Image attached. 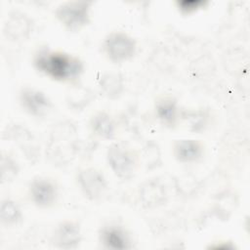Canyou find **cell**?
Returning <instances> with one entry per match:
<instances>
[{"mask_svg":"<svg viewBox=\"0 0 250 250\" xmlns=\"http://www.w3.org/2000/svg\"><path fill=\"white\" fill-rule=\"evenodd\" d=\"M33 64L38 71L60 82L77 80L84 69V64L78 57L48 48H41L35 53Z\"/></svg>","mask_w":250,"mask_h":250,"instance_id":"cell-1","label":"cell"},{"mask_svg":"<svg viewBox=\"0 0 250 250\" xmlns=\"http://www.w3.org/2000/svg\"><path fill=\"white\" fill-rule=\"evenodd\" d=\"M76 127L71 122H60L51 131L46 155L56 166H64L71 162L77 152Z\"/></svg>","mask_w":250,"mask_h":250,"instance_id":"cell-2","label":"cell"},{"mask_svg":"<svg viewBox=\"0 0 250 250\" xmlns=\"http://www.w3.org/2000/svg\"><path fill=\"white\" fill-rule=\"evenodd\" d=\"M91 6L92 2L86 0L65 1L56 8L55 16L64 28L76 32L90 23Z\"/></svg>","mask_w":250,"mask_h":250,"instance_id":"cell-3","label":"cell"},{"mask_svg":"<svg viewBox=\"0 0 250 250\" xmlns=\"http://www.w3.org/2000/svg\"><path fill=\"white\" fill-rule=\"evenodd\" d=\"M106 161L113 174L121 180H130L137 169L136 154L120 143H112L107 147Z\"/></svg>","mask_w":250,"mask_h":250,"instance_id":"cell-4","label":"cell"},{"mask_svg":"<svg viewBox=\"0 0 250 250\" xmlns=\"http://www.w3.org/2000/svg\"><path fill=\"white\" fill-rule=\"evenodd\" d=\"M104 51L107 59L114 63L131 60L137 53V42L124 31H112L104 40Z\"/></svg>","mask_w":250,"mask_h":250,"instance_id":"cell-5","label":"cell"},{"mask_svg":"<svg viewBox=\"0 0 250 250\" xmlns=\"http://www.w3.org/2000/svg\"><path fill=\"white\" fill-rule=\"evenodd\" d=\"M76 180L80 190L90 201L100 200L105 194L108 188L104 175L93 167L80 169Z\"/></svg>","mask_w":250,"mask_h":250,"instance_id":"cell-6","label":"cell"},{"mask_svg":"<svg viewBox=\"0 0 250 250\" xmlns=\"http://www.w3.org/2000/svg\"><path fill=\"white\" fill-rule=\"evenodd\" d=\"M30 199L39 208H50L58 199L59 188L57 184L46 177H35L28 187Z\"/></svg>","mask_w":250,"mask_h":250,"instance_id":"cell-7","label":"cell"},{"mask_svg":"<svg viewBox=\"0 0 250 250\" xmlns=\"http://www.w3.org/2000/svg\"><path fill=\"white\" fill-rule=\"evenodd\" d=\"M19 100L25 112L34 117H44L53 108V104L49 97L41 90L24 87L20 91Z\"/></svg>","mask_w":250,"mask_h":250,"instance_id":"cell-8","label":"cell"},{"mask_svg":"<svg viewBox=\"0 0 250 250\" xmlns=\"http://www.w3.org/2000/svg\"><path fill=\"white\" fill-rule=\"evenodd\" d=\"M33 30L32 20L24 13L13 11L5 21L4 35L12 41H22L29 37Z\"/></svg>","mask_w":250,"mask_h":250,"instance_id":"cell-9","label":"cell"},{"mask_svg":"<svg viewBox=\"0 0 250 250\" xmlns=\"http://www.w3.org/2000/svg\"><path fill=\"white\" fill-rule=\"evenodd\" d=\"M139 197L143 207L146 209L162 206L167 201L165 185L159 179H147L140 185Z\"/></svg>","mask_w":250,"mask_h":250,"instance_id":"cell-10","label":"cell"},{"mask_svg":"<svg viewBox=\"0 0 250 250\" xmlns=\"http://www.w3.org/2000/svg\"><path fill=\"white\" fill-rule=\"evenodd\" d=\"M82 240L80 225L73 221H63L55 229L53 244L60 249H75Z\"/></svg>","mask_w":250,"mask_h":250,"instance_id":"cell-11","label":"cell"},{"mask_svg":"<svg viewBox=\"0 0 250 250\" xmlns=\"http://www.w3.org/2000/svg\"><path fill=\"white\" fill-rule=\"evenodd\" d=\"M5 136H7V139L14 141L30 161L33 162L38 157L39 150L34 136L24 126L19 124L7 126L4 132V137Z\"/></svg>","mask_w":250,"mask_h":250,"instance_id":"cell-12","label":"cell"},{"mask_svg":"<svg viewBox=\"0 0 250 250\" xmlns=\"http://www.w3.org/2000/svg\"><path fill=\"white\" fill-rule=\"evenodd\" d=\"M173 154L181 163H195L204 155V145L198 140L180 139L173 144Z\"/></svg>","mask_w":250,"mask_h":250,"instance_id":"cell-13","label":"cell"},{"mask_svg":"<svg viewBox=\"0 0 250 250\" xmlns=\"http://www.w3.org/2000/svg\"><path fill=\"white\" fill-rule=\"evenodd\" d=\"M100 241L104 248L110 250H125L131 247L128 232L116 225L104 227L100 231Z\"/></svg>","mask_w":250,"mask_h":250,"instance_id":"cell-14","label":"cell"},{"mask_svg":"<svg viewBox=\"0 0 250 250\" xmlns=\"http://www.w3.org/2000/svg\"><path fill=\"white\" fill-rule=\"evenodd\" d=\"M91 131L97 137L104 140H112L115 137L116 124L111 115L105 111L94 114L89 122Z\"/></svg>","mask_w":250,"mask_h":250,"instance_id":"cell-15","label":"cell"},{"mask_svg":"<svg viewBox=\"0 0 250 250\" xmlns=\"http://www.w3.org/2000/svg\"><path fill=\"white\" fill-rule=\"evenodd\" d=\"M155 112L159 121L166 127H174L178 120L177 102L172 98H162L155 104Z\"/></svg>","mask_w":250,"mask_h":250,"instance_id":"cell-16","label":"cell"},{"mask_svg":"<svg viewBox=\"0 0 250 250\" xmlns=\"http://www.w3.org/2000/svg\"><path fill=\"white\" fill-rule=\"evenodd\" d=\"M102 92L110 100L118 99L124 91V78L120 73H104L99 81Z\"/></svg>","mask_w":250,"mask_h":250,"instance_id":"cell-17","label":"cell"},{"mask_svg":"<svg viewBox=\"0 0 250 250\" xmlns=\"http://www.w3.org/2000/svg\"><path fill=\"white\" fill-rule=\"evenodd\" d=\"M22 214L17 204L11 198H5L0 205V219L1 223L6 226H14L21 221Z\"/></svg>","mask_w":250,"mask_h":250,"instance_id":"cell-18","label":"cell"},{"mask_svg":"<svg viewBox=\"0 0 250 250\" xmlns=\"http://www.w3.org/2000/svg\"><path fill=\"white\" fill-rule=\"evenodd\" d=\"M20 171L18 162L14 157L8 153H2L0 160V172H1V183L13 182Z\"/></svg>","mask_w":250,"mask_h":250,"instance_id":"cell-19","label":"cell"}]
</instances>
